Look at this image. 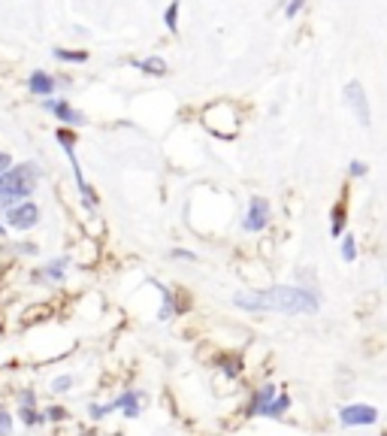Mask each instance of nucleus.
I'll return each instance as SVG.
<instances>
[{
	"instance_id": "nucleus-21",
	"label": "nucleus",
	"mask_w": 387,
	"mask_h": 436,
	"mask_svg": "<svg viewBox=\"0 0 387 436\" xmlns=\"http://www.w3.org/2000/svg\"><path fill=\"white\" fill-rule=\"evenodd\" d=\"M49 418H52V421H61V418H64V409H61V406H52V409H49Z\"/></svg>"
},
{
	"instance_id": "nucleus-3",
	"label": "nucleus",
	"mask_w": 387,
	"mask_h": 436,
	"mask_svg": "<svg viewBox=\"0 0 387 436\" xmlns=\"http://www.w3.org/2000/svg\"><path fill=\"white\" fill-rule=\"evenodd\" d=\"M345 104L354 109V116H357L360 125L369 128L372 113H369V100H366V91H363L360 82H348V85H345Z\"/></svg>"
},
{
	"instance_id": "nucleus-11",
	"label": "nucleus",
	"mask_w": 387,
	"mask_h": 436,
	"mask_svg": "<svg viewBox=\"0 0 387 436\" xmlns=\"http://www.w3.org/2000/svg\"><path fill=\"white\" fill-rule=\"evenodd\" d=\"M136 67H140V70H145L149 76H167V64L161 58H145V61H140Z\"/></svg>"
},
{
	"instance_id": "nucleus-19",
	"label": "nucleus",
	"mask_w": 387,
	"mask_h": 436,
	"mask_svg": "<svg viewBox=\"0 0 387 436\" xmlns=\"http://www.w3.org/2000/svg\"><path fill=\"white\" fill-rule=\"evenodd\" d=\"M73 385V379L70 376H61V379H55V391H67Z\"/></svg>"
},
{
	"instance_id": "nucleus-15",
	"label": "nucleus",
	"mask_w": 387,
	"mask_h": 436,
	"mask_svg": "<svg viewBox=\"0 0 387 436\" xmlns=\"http://www.w3.org/2000/svg\"><path fill=\"white\" fill-rule=\"evenodd\" d=\"M342 258H345V261H354V258H357L354 237H345V240H342Z\"/></svg>"
},
{
	"instance_id": "nucleus-18",
	"label": "nucleus",
	"mask_w": 387,
	"mask_h": 436,
	"mask_svg": "<svg viewBox=\"0 0 387 436\" xmlns=\"http://www.w3.org/2000/svg\"><path fill=\"white\" fill-rule=\"evenodd\" d=\"M303 4H305V0H291V4H288V9H284V13H288V18H293V16H297L300 9H303Z\"/></svg>"
},
{
	"instance_id": "nucleus-13",
	"label": "nucleus",
	"mask_w": 387,
	"mask_h": 436,
	"mask_svg": "<svg viewBox=\"0 0 387 436\" xmlns=\"http://www.w3.org/2000/svg\"><path fill=\"white\" fill-rule=\"evenodd\" d=\"M164 21H167V28L169 30H179V0H173V4H169V9H167V13H164Z\"/></svg>"
},
{
	"instance_id": "nucleus-8",
	"label": "nucleus",
	"mask_w": 387,
	"mask_h": 436,
	"mask_svg": "<svg viewBox=\"0 0 387 436\" xmlns=\"http://www.w3.org/2000/svg\"><path fill=\"white\" fill-rule=\"evenodd\" d=\"M28 88L33 94H43V97H49L55 91V82L49 79L45 73H30V79H28Z\"/></svg>"
},
{
	"instance_id": "nucleus-20",
	"label": "nucleus",
	"mask_w": 387,
	"mask_h": 436,
	"mask_svg": "<svg viewBox=\"0 0 387 436\" xmlns=\"http://www.w3.org/2000/svg\"><path fill=\"white\" fill-rule=\"evenodd\" d=\"M366 173V164H360V161H351V176H363Z\"/></svg>"
},
{
	"instance_id": "nucleus-9",
	"label": "nucleus",
	"mask_w": 387,
	"mask_h": 436,
	"mask_svg": "<svg viewBox=\"0 0 387 436\" xmlns=\"http://www.w3.org/2000/svg\"><path fill=\"white\" fill-rule=\"evenodd\" d=\"M276 397V388L272 385H267V388H260L257 394H254V400H252V406H248V415H260V412L267 409V403Z\"/></svg>"
},
{
	"instance_id": "nucleus-4",
	"label": "nucleus",
	"mask_w": 387,
	"mask_h": 436,
	"mask_svg": "<svg viewBox=\"0 0 387 436\" xmlns=\"http://www.w3.org/2000/svg\"><path fill=\"white\" fill-rule=\"evenodd\" d=\"M267 221H269V203L264 197H252V203H248V216H245V230H252V233H257V230H264L267 228Z\"/></svg>"
},
{
	"instance_id": "nucleus-14",
	"label": "nucleus",
	"mask_w": 387,
	"mask_h": 436,
	"mask_svg": "<svg viewBox=\"0 0 387 436\" xmlns=\"http://www.w3.org/2000/svg\"><path fill=\"white\" fill-rule=\"evenodd\" d=\"M342 230H345V209L336 206L333 209V228H330V233H333V237H339Z\"/></svg>"
},
{
	"instance_id": "nucleus-1",
	"label": "nucleus",
	"mask_w": 387,
	"mask_h": 436,
	"mask_svg": "<svg viewBox=\"0 0 387 436\" xmlns=\"http://www.w3.org/2000/svg\"><path fill=\"white\" fill-rule=\"evenodd\" d=\"M233 303L248 312H291V315H297V312L318 309V297L303 288L276 285L264 291H242V294L233 297Z\"/></svg>"
},
{
	"instance_id": "nucleus-5",
	"label": "nucleus",
	"mask_w": 387,
	"mask_h": 436,
	"mask_svg": "<svg viewBox=\"0 0 387 436\" xmlns=\"http://www.w3.org/2000/svg\"><path fill=\"white\" fill-rule=\"evenodd\" d=\"M6 218H9V228L28 230V228H33V225L40 221V209L33 206V203H21V206H16V209H9Z\"/></svg>"
},
{
	"instance_id": "nucleus-12",
	"label": "nucleus",
	"mask_w": 387,
	"mask_h": 436,
	"mask_svg": "<svg viewBox=\"0 0 387 436\" xmlns=\"http://www.w3.org/2000/svg\"><path fill=\"white\" fill-rule=\"evenodd\" d=\"M288 403H291V400H288V397H284V394H281V397H272V400H269V403H267V409H264V412H260V415H281V412H284V409H288Z\"/></svg>"
},
{
	"instance_id": "nucleus-10",
	"label": "nucleus",
	"mask_w": 387,
	"mask_h": 436,
	"mask_svg": "<svg viewBox=\"0 0 387 436\" xmlns=\"http://www.w3.org/2000/svg\"><path fill=\"white\" fill-rule=\"evenodd\" d=\"M116 409H124V415H130V418L140 415V397L130 391V394H124L121 400H116Z\"/></svg>"
},
{
	"instance_id": "nucleus-16",
	"label": "nucleus",
	"mask_w": 387,
	"mask_h": 436,
	"mask_svg": "<svg viewBox=\"0 0 387 436\" xmlns=\"http://www.w3.org/2000/svg\"><path fill=\"white\" fill-rule=\"evenodd\" d=\"M0 436H13V418L4 409H0Z\"/></svg>"
},
{
	"instance_id": "nucleus-17",
	"label": "nucleus",
	"mask_w": 387,
	"mask_h": 436,
	"mask_svg": "<svg viewBox=\"0 0 387 436\" xmlns=\"http://www.w3.org/2000/svg\"><path fill=\"white\" fill-rule=\"evenodd\" d=\"M55 55H58L61 61H85V58H88L85 52H64V49H58V52H55Z\"/></svg>"
},
{
	"instance_id": "nucleus-7",
	"label": "nucleus",
	"mask_w": 387,
	"mask_h": 436,
	"mask_svg": "<svg viewBox=\"0 0 387 436\" xmlns=\"http://www.w3.org/2000/svg\"><path fill=\"white\" fill-rule=\"evenodd\" d=\"M45 106H49L61 121H73V125H82V116H79L70 104H61V100H45Z\"/></svg>"
},
{
	"instance_id": "nucleus-2",
	"label": "nucleus",
	"mask_w": 387,
	"mask_h": 436,
	"mask_svg": "<svg viewBox=\"0 0 387 436\" xmlns=\"http://www.w3.org/2000/svg\"><path fill=\"white\" fill-rule=\"evenodd\" d=\"M37 185V167L33 164H21L13 167V170H4L0 173V209L16 203V200L28 197Z\"/></svg>"
},
{
	"instance_id": "nucleus-22",
	"label": "nucleus",
	"mask_w": 387,
	"mask_h": 436,
	"mask_svg": "<svg viewBox=\"0 0 387 436\" xmlns=\"http://www.w3.org/2000/svg\"><path fill=\"white\" fill-rule=\"evenodd\" d=\"M9 164H13V161H9V155H6V152H0V173L9 170Z\"/></svg>"
},
{
	"instance_id": "nucleus-6",
	"label": "nucleus",
	"mask_w": 387,
	"mask_h": 436,
	"mask_svg": "<svg viewBox=\"0 0 387 436\" xmlns=\"http://www.w3.org/2000/svg\"><path fill=\"white\" fill-rule=\"evenodd\" d=\"M339 418H342V424H348V427H354V424H372L378 418V412H375V406H345L339 412Z\"/></svg>"
}]
</instances>
